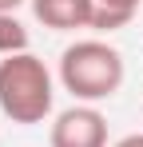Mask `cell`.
<instances>
[{
    "label": "cell",
    "mask_w": 143,
    "mask_h": 147,
    "mask_svg": "<svg viewBox=\"0 0 143 147\" xmlns=\"http://www.w3.org/2000/svg\"><path fill=\"white\" fill-rule=\"evenodd\" d=\"M123 52L107 40H76L60 52V84L64 92H72L76 103H99V99H111L123 88Z\"/></svg>",
    "instance_id": "cell-1"
},
{
    "label": "cell",
    "mask_w": 143,
    "mask_h": 147,
    "mask_svg": "<svg viewBox=\"0 0 143 147\" xmlns=\"http://www.w3.org/2000/svg\"><path fill=\"white\" fill-rule=\"evenodd\" d=\"M56 107V80L48 64L32 52L0 60V111L20 127L44 123Z\"/></svg>",
    "instance_id": "cell-2"
},
{
    "label": "cell",
    "mask_w": 143,
    "mask_h": 147,
    "mask_svg": "<svg viewBox=\"0 0 143 147\" xmlns=\"http://www.w3.org/2000/svg\"><path fill=\"white\" fill-rule=\"evenodd\" d=\"M48 143L52 147H107V119L95 103H72L52 119Z\"/></svg>",
    "instance_id": "cell-3"
},
{
    "label": "cell",
    "mask_w": 143,
    "mask_h": 147,
    "mask_svg": "<svg viewBox=\"0 0 143 147\" xmlns=\"http://www.w3.org/2000/svg\"><path fill=\"white\" fill-rule=\"evenodd\" d=\"M32 12L52 32H76V28H92L95 0H32Z\"/></svg>",
    "instance_id": "cell-4"
},
{
    "label": "cell",
    "mask_w": 143,
    "mask_h": 147,
    "mask_svg": "<svg viewBox=\"0 0 143 147\" xmlns=\"http://www.w3.org/2000/svg\"><path fill=\"white\" fill-rule=\"evenodd\" d=\"M28 52V28L16 20V12H0V60Z\"/></svg>",
    "instance_id": "cell-5"
},
{
    "label": "cell",
    "mask_w": 143,
    "mask_h": 147,
    "mask_svg": "<svg viewBox=\"0 0 143 147\" xmlns=\"http://www.w3.org/2000/svg\"><path fill=\"white\" fill-rule=\"evenodd\" d=\"M135 20V12H115V8H99L95 4V12H92V28L95 32H119V28H127Z\"/></svg>",
    "instance_id": "cell-6"
},
{
    "label": "cell",
    "mask_w": 143,
    "mask_h": 147,
    "mask_svg": "<svg viewBox=\"0 0 143 147\" xmlns=\"http://www.w3.org/2000/svg\"><path fill=\"white\" fill-rule=\"evenodd\" d=\"M99 8H115V12H139L143 0H95Z\"/></svg>",
    "instance_id": "cell-7"
},
{
    "label": "cell",
    "mask_w": 143,
    "mask_h": 147,
    "mask_svg": "<svg viewBox=\"0 0 143 147\" xmlns=\"http://www.w3.org/2000/svg\"><path fill=\"white\" fill-rule=\"evenodd\" d=\"M111 147H143V131H131V135H123V139H115Z\"/></svg>",
    "instance_id": "cell-8"
},
{
    "label": "cell",
    "mask_w": 143,
    "mask_h": 147,
    "mask_svg": "<svg viewBox=\"0 0 143 147\" xmlns=\"http://www.w3.org/2000/svg\"><path fill=\"white\" fill-rule=\"evenodd\" d=\"M20 4H24V0H0V12H16Z\"/></svg>",
    "instance_id": "cell-9"
}]
</instances>
